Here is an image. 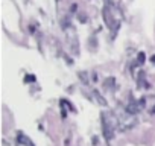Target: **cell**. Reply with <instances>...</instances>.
Masks as SVG:
<instances>
[{
  "instance_id": "6da1fadb",
  "label": "cell",
  "mask_w": 155,
  "mask_h": 146,
  "mask_svg": "<svg viewBox=\"0 0 155 146\" xmlns=\"http://www.w3.org/2000/svg\"><path fill=\"white\" fill-rule=\"evenodd\" d=\"M18 142L20 143H22V145H28V146H33V143L29 140V138L28 137H26V136H23L22 134V132H18Z\"/></svg>"
},
{
  "instance_id": "7a4b0ae2",
  "label": "cell",
  "mask_w": 155,
  "mask_h": 146,
  "mask_svg": "<svg viewBox=\"0 0 155 146\" xmlns=\"http://www.w3.org/2000/svg\"><path fill=\"white\" fill-rule=\"evenodd\" d=\"M145 59H146L145 54H143V52H140V54L137 55V61H138V64H143V63H145Z\"/></svg>"
},
{
  "instance_id": "3957f363",
  "label": "cell",
  "mask_w": 155,
  "mask_h": 146,
  "mask_svg": "<svg viewBox=\"0 0 155 146\" xmlns=\"http://www.w3.org/2000/svg\"><path fill=\"white\" fill-rule=\"evenodd\" d=\"M33 79H35V78H33V76H26V81H28V82L33 81Z\"/></svg>"
},
{
  "instance_id": "277c9868",
  "label": "cell",
  "mask_w": 155,
  "mask_h": 146,
  "mask_svg": "<svg viewBox=\"0 0 155 146\" xmlns=\"http://www.w3.org/2000/svg\"><path fill=\"white\" fill-rule=\"evenodd\" d=\"M151 61H152V63L155 64V55H152V56H151Z\"/></svg>"
},
{
  "instance_id": "5b68a950",
  "label": "cell",
  "mask_w": 155,
  "mask_h": 146,
  "mask_svg": "<svg viewBox=\"0 0 155 146\" xmlns=\"http://www.w3.org/2000/svg\"><path fill=\"white\" fill-rule=\"evenodd\" d=\"M152 114H155V107L152 108Z\"/></svg>"
}]
</instances>
